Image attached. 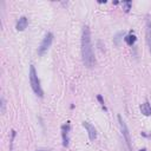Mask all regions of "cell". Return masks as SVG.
I'll return each mask as SVG.
<instances>
[{"mask_svg": "<svg viewBox=\"0 0 151 151\" xmlns=\"http://www.w3.org/2000/svg\"><path fill=\"white\" fill-rule=\"evenodd\" d=\"M81 57H83V63L87 68L94 66L96 58L91 42V32L88 26L86 25L83 27V32H81Z\"/></svg>", "mask_w": 151, "mask_h": 151, "instance_id": "cell-1", "label": "cell"}, {"mask_svg": "<svg viewBox=\"0 0 151 151\" xmlns=\"http://www.w3.org/2000/svg\"><path fill=\"white\" fill-rule=\"evenodd\" d=\"M5 107H6V103H5V99L1 98V113L4 114L5 113Z\"/></svg>", "mask_w": 151, "mask_h": 151, "instance_id": "cell-14", "label": "cell"}, {"mask_svg": "<svg viewBox=\"0 0 151 151\" xmlns=\"http://www.w3.org/2000/svg\"><path fill=\"white\" fill-rule=\"evenodd\" d=\"M38 151H48V150H38Z\"/></svg>", "mask_w": 151, "mask_h": 151, "instance_id": "cell-15", "label": "cell"}, {"mask_svg": "<svg viewBox=\"0 0 151 151\" xmlns=\"http://www.w3.org/2000/svg\"><path fill=\"white\" fill-rule=\"evenodd\" d=\"M123 5H124V11H125V12H129V11L131 9L132 2H131V1H123Z\"/></svg>", "mask_w": 151, "mask_h": 151, "instance_id": "cell-12", "label": "cell"}, {"mask_svg": "<svg viewBox=\"0 0 151 151\" xmlns=\"http://www.w3.org/2000/svg\"><path fill=\"white\" fill-rule=\"evenodd\" d=\"M83 126L86 129L87 133H88V138L90 140H94L97 138V131L94 129V126L92 124H90L88 122H83Z\"/></svg>", "mask_w": 151, "mask_h": 151, "instance_id": "cell-7", "label": "cell"}, {"mask_svg": "<svg viewBox=\"0 0 151 151\" xmlns=\"http://www.w3.org/2000/svg\"><path fill=\"white\" fill-rule=\"evenodd\" d=\"M136 40H137V38H136V35H134L132 32H131L130 34H127V35L124 37V41H125L129 46H133L134 42H136Z\"/></svg>", "mask_w": 151, "mask_h": 151, "instance_id": "cell-10", "label": "cell"}, {"mask_svg": "<svg viewBox=\"0 0 151 151\" xmlns=\"http://www.w3.org/2000/svg\"><path fill=\"white\" fill-rule=\"evenodd\" d=\"M28 25V19L26 17H20L19 20L17 21V25H15V28L17 31H24Z\"/></svg>", "mask_w": 151, "mask_h": 151, "instance_id": "cell-8", "label": "cell"}, {"mask_svg": "<svg viewBox=\"0 0 151 151\" xmlns=\"http://www.w3.org/2000/svg\"><path fill=\"white\" fill-rule=\"evenodd\" d=\"M140 112L144 116H151V105L149 101H145L140 105Z\"/></svg>", "mask_w": 151, "mask_h": 151, "instance_id": "cell-9", "label": "cell"}, {"mask_svg": "<svg viewBox=\"0 0 151 151\" xmlns=\"http://www.w3.org/2000/svg\"><path fill=\"white\" fill-rule=\"evenodd\" d=\"M97 99H98V101L100 103V105H101V107H103L104 110H106V107H105V105H104V100H103V97H101L100 94H98V96H97Z\"/></svg>", "mask_w": 151, "mask_h": 151, "instance_id": "cell-13", "label": "cell"}, {"mask_svg": "<svg viewBox=\"0 0 151 151\" xmlns=\"http://www.w3.org/2000/svg\"><path fill=\"white\" fill-rule=\"evenodd\" d=\"M28 77H29V84H31V87H32L33 92H34L38 97L42 98V97H44V92H42V88H41V85H40V80H39V78H38V74H37L35 68H34L33 65L29 66Z\"/></svg>", "mask_w": 151, "mask_h": 151, "instance_id": "cell-2", "label": "cell"}, {"mask_svg": "<svg viewBox=\"0 0 151 151\" xmlns=\"http://www.w3.org/2000/svg\"><path fill=\"white\" fill-rule=\"evenodd\" d=\"M145 35H146V44L151 53V20L149 17H146L145 19Z\"/></svg>", "mask_w": 151, "mask_h": 151, "instance_id": "cell-6", "label": "cell"}, {"mask_svg": "<svg viewBox=\"0 0 151 151\" xmlns=\"http://www.w3.org/2000/svg\"><path fill=\"white\" fill-rule=\"evenodd\" d=\"M70 122H66L63 126H61V137H63V145L64 146H68V133H70Z\"/></svg>", "mask_w": 151, "mask_h": 151, "instance_id": "cell-5", "label": "cell"}, {"mask_svg": "<svg viewBox=\"0 0 151 151\" xmlns=\"http://www.w3.org/2000/svg\"><path fill=\"white\" fill-rule=\"evenodd\" d=\"M52 41H53V34L51 32L46 33L44 39H42V41H41V44H40V46L38 47V54L39 55H44L45 52H47V50L51 47Z\"/></svg>", "mask_w": 151, "mask_h": 151, "instance_id": "cell-3", "label": "cell"}, {"mask_svg": "<svg viewBox=\"0 0 151 151\" xmlns=\"http://www.w3.org/2000/svg\"><path fill=\"white\" fill-rule=\"evenodd\" d=\"M118 122H119V126H120V130H122V134H123V137H124V139H125V143H126V145H127L129 150H130V151H132V143H131V138H130L129 129H127V126H126L125 122L122 119V117H120V116H118Z\"/></svg>", "mask_w": 151, "mask_h": 151, "instance_id": "cell-4", "label": "cell"}, {"mask_svg": "<svg viewBox=\"0 0 151 151\" xmlns=\"http://www.w3.org/2000/svg\"><path fill=\"white\" fill-rule=\"evenodd\" d=\"M124 37V32H119V33H117L116 35H114V38H113V42H114V45H119V41H120V39Z\"/></svg>", "mask_w": 151, "mask_h": 151, "instance_id": "cell-11", "label": "cell"}, {"mask_svg": "<svg viewBox=\"0 0 151 151\" xmlns=\"http://www.w3.org/2000/svg\"><path fill=\"white\" fill-rule=\"evenodd\" d=\"M140 151H146V150H145V149H142V150H140Z\"/></svg>", "mask_w": 151, "mask_h": 151, "instance_id": "cell-16", "label": "cell"}]
</instances>
